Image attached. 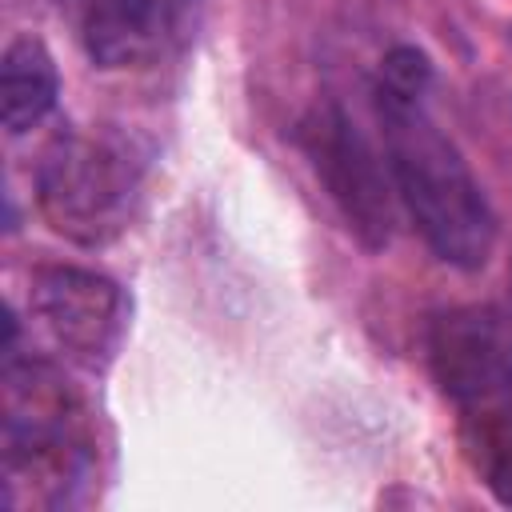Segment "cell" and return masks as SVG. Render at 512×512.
<instances>
[{
    "label": "cell",
    "mask_w": 512,
    "mask_h": 512,
    "mask_svg": "<svg viewBox=\"0 0 512 512\" xmlns=\"http://www.w3.org/2000/svg\"><path fill=\"white\" fill-rule=\"evenodd\" d=\"M372 96L384 160L416 232L444 264L464 272L484 268L496 248V216L460 148L436 128L424 96H392L380 88Z\"/></svg>",
    "instance_id": "1"
},
{
    "label": "cell",
    "mask_w": 512,
    "mask_h": 512,
    "mask_svg": "<svg viewBox=\"0 0 512 512\" xmlns=\"http://www.w3.org/2000/svg\"><path fill=\"white\" fill-rule=\"evenodd\" d=\"M92 472L88 412L44 356L4 360V500L12 508L72 504Z\"/></svg>",
    "instance_id": "2"
},
{
    "label": "cell",
    "mask_w": 512,
    "mask_h": 512,
    "mask_svg": "<svg viewBox=\"0 0 512 512\" xmlns=\"http://www.w3.org/2000/svg\"><path fill=\"white\" fill-rule=\"evenodd\" d=\"M144 160L112 128H72L56 136L36 168V204L48 228L72 244H112L140 200Z\"/></svg>",
    "instance_id": "3"
},
{
    "label": "cell",
    "mask_w": 512,
    "mask_h": 512,
    "mask_svg": "<svg viewBox=\"0 0 512 512\" xmlns=\"http://www.w3.org/2000/svg\"><path fill=\"white\" fill-rule=\"evenodd\" d=\"M296 136L356 240L364 248H384L392 240L400 204L388 160L368 144V136L348 120V112L336 100L312 104Z\"/></svg>",
    "instance_id": "4"
},
{
    "label": "cell",
    "mask_w": 512,
    "mask_h": 512,
    "mask_svg": "<svg viewBox=\"0 0 512 512\" xmlns=\"http://www.w3.org/2000/svg\"><path fill=\"white\" fill-rule=\"evenodd\" d=\"M32 320L44 340L80 368H104L124 336L120 288L76 264H48L32 272Z\"/></svg>",
    "instance_id": "5"
},
{
    "label": "cell",
    "mask_w": 512,
    "mask_h": 512,
    "mask_svg": "<svg viewBox=\"0 0 512 512\" xmlns=\"http://www.w3.org/2000/svg\"><path fill=\"white\" fill-rule=\"evenodd\" d=\"M428 368L456 408L512 388V316L500 308H452L428 332Z\"/></svg>",
    "instance_id": "6"
},
{
    "label": "cell",
    "mask_w": 512,
    "mask_h": 512,
    "mask_svg": "<svg viewBox=\"0 0 512 512\" xmlns=\"http://www.w3.org/2000/svg\"><path fill=\"white\" fill-rule=\"evenodd\" d=\"M200 0H76L80 40L100 68H148L168 60L196 24Z\"/></svg>",
    "instance_id": "7"
},
{
    "label": "cell",
    "mask_w": 512,
    "mask_h": 512,
    "mask_svg": "<svg viewBox=\"0 0 512 512\" xmlns=\"http://www.w3.org/2000/svg\"><path fill=\"white\" fill-rule=\"evenodd\" d=\"M60 96V72L44 40L16 36L0 60V116L12 136L36 128Z\"/></svg>",
    "instance_id": "8"
},
{
    "label": "cell",
    "mask_w": 512,
    "mask_h": 512,
    "mask_svg": "<svg viewBox=\"0 0 512 512\" xmlns=\"http://www.w3.org/2000/svg\"><path fill=\"white\" fill-rule=\"evenodd\" d=\"M464 416V448L484 476V484L512 504V388L460 408Z\"/></svg>",
    "instance_id": "9"
},
{
    "label": "cell",
    "mask_w": 512,
    "mask_h": 512,
    "mask_svg": "<svg viewBox=\"0 0 512 512\" xmlns=\"http://www.w3.org/2000/svg\"><path fill=\"white\" fill-rule=\"evenodd\" d=\"M432 84V60L412 48V44H396L384 60H380V76L376 88L392 92V96H424Z\"/></svg>",
    "instance_id": "10"
}]
</instances>
